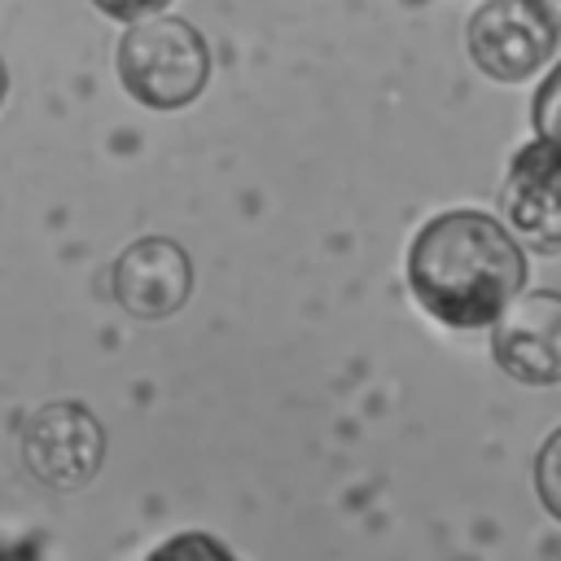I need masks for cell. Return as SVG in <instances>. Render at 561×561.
<instances>
[{
  "instance_id": "obj_1",
  "label": "cell",
  "mask_w": 561,
  "mask_h": 561,
  "mask_svg": "<svg viewBox=\"0 0 561 561\" xmlns=\"http://www.w3.org/2000/svg\"><path fill=\"white\" fill-rule=\"evenodd\" d=\"M526 259L517 237L486 210H443L412 237L408 289L447 329H486L522 294Z\"/></svg>"
},
{
  "instance_id": "obj_2",
  "label": "cell",
  "mask_w": 561,
  "mask_h": 561,
  "mask_svg": "<svg viewBox=\"0 0 561 561\" xmlns=\"http://www.w3.org/2000/svg\"><path fill=\"white\" fill-rule=\"evenodd\" d=\"M118 79L149 110L193 105L210 79V48L184 18H140L118 39Z\"/></svg>"
},
{
  "instance_id": "obj_3",
  "label": "cell",
  "mask_w": 561,
  "mask_h": 561,
  "mask_svg": "<svg viewBox=\"0 0 561 561\" xmlns=\"http://www.w3.org/2000/svg\"><path fill=\"white\" fill-rule=\"evenodd\" d=\"M473 66L495 83H522L557 48V26L539 0H482L465 26Z\"/></svg>"
},
{
  "instance_id": "obj_4",
  "label": "cell",
  "mask_w": 561,
  "mask_h": 561,
  "mask_svg": "<svg viewBox=\"0 0 561 561\" xmlns=\"http://www.w3.org/2000/svg\"><path fill=\"white\" fill-rule=\"evenodd\" d=\"M101 460H105V430L83 403L57 399L22 421V465L44 486L79 491L96 478Z\"/></svg>"
},
{
  "instance_id": "obj_5",
  "label": "cell",
  "mask_w": 561,
  "mask_h": 561,
  "mask_svg": "<svg viewBox=\"0 0 561 561\" xmlns=\"http://www.w3.org/2000/svg\"><path fill=\"white\" fill-rule=\"evenodd\" d=\"M500 210L517 245L561 254V145L530 140L513 153L500 184Z\"/></svg>"
},
{
  "instance_id": "obj_6",
  "label": "cell",
  "mask_w": 561,
  "mask_h": 561,
  "mask_svg": "<svg viewBox=\"0 0 561 561\" xmlns=\"http://www.w3.org/2000/svg\"><path fill=\"white\" fill-rule=\"evenodd\" d=\"M491 355L500 373L522 386L561 381V294L526 289L491 324Z\"/></svg>"
},
{
  "instance_id": "obj_7",
  "label": "cell",
  "mask_w": 561,
  "mask_h": 561,
  "mask_svg": "<svg viewBox=\"0 0 561 561\" xmlns=\"http://www.w3.org/2000/svg\"><path fill=\"white\" fill-rule=\"evenodd\" d=\"M110 285H114V298L127 316L162 320L188 302L193 263H188L184 245H175L167 237H140L118 254Z\"/></svg>"
},
{
  "instance_id": "obj_8",
  "label": "cell",
  "mask_w": 561,
  "mask_h": 561,
  "mask_svg": "<svg viewBox=\"0 0 561 561\" xmlns=\"http://www.w3.org/2000/svg\"><path fill=\"white\" fill-rule=\"evenodd\" d=\"M145 561H237L215 535L206 530H184V535H171L167 543H158Z\"/></svg>"
},
{
  "instance_id": "obj_9",
  "label": "cell",
  "mask_w": 561,
  "mask_h": 561,
  "mask_svg": "<svg viewBox=\"0 0 561 561\" xmlns=\"http://www.w3.org/2000/svg\"><path fill=\"white\" fill-rule=\"evenodd\" d=\"M535 495L561 522V430H552L535 456Z\"/></svg>"
},
{
  "instance_id": "obj_10",
  "label": "cell",
  "mask_w": 561,
  "mask_h": 561,
  "mask_svg": "<svg viewBox=\"0 0 561 561\" xmlns=\"http://www.w3.org/2000/svg\"><path fill=\"white\" fill-rule=\"evenodd\" d=\"M530 123H535V136H539V140L561 145V61H557V66L543 75V83L535 88Z\"/></svg>"
},
{
  "instance_id": "obj_11",
  "label": "cell",
  "mask_w": 561,
  "mask_h": 561,
  "mask_svg": "<svg viewBox=\"0 0 561 561\" xmlns=\"http://www.w3.org/2000/svg\"><path fill=\"white\" fill-rule=\"evenodd\" d=\"M105 18H114V22H140V18H153V13H162L171 0H92Z\"/></svg>"
},
{
  "instance_id": "obj_12",
  "label": "cell",
  "mask_w": 561,
  "mask_h": 561,
  "mask_svg": "<svg viewBox=\"0 0 561 561\" xmlns=\"http://www.w3.org/2000/svg\"><path fill=\"white\" fill-rule=\"evenodd\" d=\"M539 4H543V13L552 18V26L561 31V0H539Z\"/></svg>"
},
{
  "instance_id": "obj_13",
  "label": "cell",
  "mask_w": 561,
  "mask_h": 561,
  "mask_svg": "<svg viewBox=\"0 0 561 561\" xmlns=\"http://www.w3.org/2000/svg\"><path fill=\"white\" fill-rule=\"evenodd\" d=\"M4 92H9V70H4V61H0V101H4Z\"/></svg>"
}]
</instances>
